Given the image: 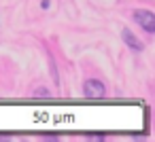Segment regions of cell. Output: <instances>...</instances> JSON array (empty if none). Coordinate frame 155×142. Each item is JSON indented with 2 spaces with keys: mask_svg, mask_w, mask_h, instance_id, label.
Segmentation results:
<instances>
[{
  "mask_svg": "<svg viewBox=\"0 0 155 142\" xmlns=\"http://www.w3.org/2000/svg\"><path fill=\"white\" fill-rule=\"evenodd\" d=\"M134 19H136V24L140 26V28H144L149 34H153L155 32V15L151 13V11H136L134 13Z\"/></svg>",
  "mask_w": 155,
  "mask_h": 142,
  "instance_id": "cell-1",
  "label": "cell"
},
{
  "mask_svg": "<svg viewBox=\"0 0 155 142\" xmlns=\"http://www.w3.org/2000/svg\"><path fill=\"white\" fill-rule=\"evenodd\" d=\"M49 5H51L49 0H43V2H41V7H43V9H49Z\"/></svg>",
  "mask_w": 155,
  "mask_h": 142,
  "instance_id": "cell-5",
  "label": "cell"
},
{
  "mask_svg": "<svg viewBox=\"0 0 155 142\" xmlns=\"http://www.w3.org/2000/svg\"><path fill=\"white\" fill-rule=\"evenodd\" d=\"M34 95H49V91H47V89H36Z\"/></svg>",
  "mask_w": 155,
  "mask_h": 142,
  "instance_id": "cell-4",
  "label": "cell"
},
{
  "mask_svg": "<svg viewBox=\"0 0 155 142\" xmlns=\"http://www.w3.org/2000/svg\"><path fill=\"white\" fill-rule=\"evenodd\" d=\"M121 38H123V43H125L132 51H142V49H144L142 40H140V38H136V34H132L130 30H123V32H121Z\"/></svg>",
  "mask_w": 155,
  "mask_h": 142,
  "instance_id": "cell-3",
  "label": "cell"
},
{
  "mask_svg": "<svg viewBox=\"0 0 155 142\" xmlns=\"http://www.w3.org/2000/svg\"><path fill=\"white\" fill-rule=\"evenodd\" d=\"M83 93H85L87 98H104V93H106V87H104V83H102V81L89 79V81H85Z\"/></svg>",
  "mask_w": 155,
  "mask_h": 142,
  "instance_id": "cell-2",
  "label": "cell"
}]
</instances>
